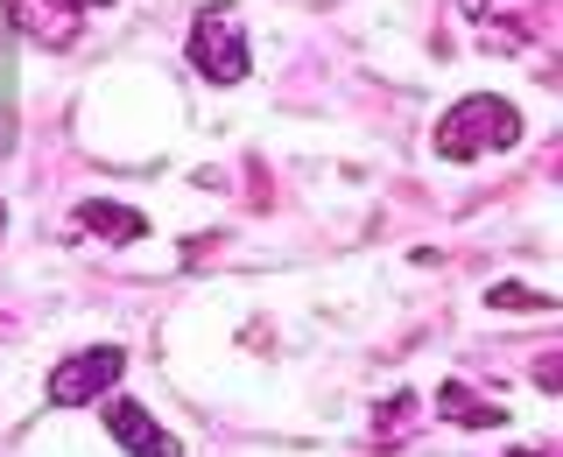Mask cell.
<instances>
[{
	"instance_id": "cell-3",
	"label": "cell",
	"mask_w": 563,
	"mask_h": 457,
	"mask_svg": "<svg viewBox=\"0 0 563 457\" xmlns=\"http://www.w3.org/2000/svg\"><path fill=\"white\" fill-rule=\"evenodd\" d=\"M120 374H128V352L120 345H85V352H70V359L49 366V401L57 409H92L99 394H113Z\"/></svg>"
},
{
	"instance_id": "cell-12",
	"label": "cell",
	"mask_w": 563,
	"mask_h": 457,
	"mask_svg": "<svg viewBox=\"0 0 563 457\" xmlns=\"http://www.w3.org/2000/svg\"><path fill=\"white\" fill-rule=\"evenodd\" d=\"M507 457H556V450H507Z\"/></svg>"
},
{
	"instance_id": "cell-13",
	"label": "cell",
	"mask_w": 563,
	"mask_h": 457,
	"mask_svg": "<svg viewBox=\"0 0 563 457\" xmlns=\"http://www.w3.org/2000/svg\"><path fill=\"white\" fill-rule=\"evenodd\" d=\"M0 233H8V204H0Z\"/></svg>"
},
{
	"instance_id": "cell-2",
	"label": "cell",
	"mask_w": 563,
	"mask_h": 457,
	"mask_svg": "<svg viewBox=\"0 0 563 457\" xmlns=\"http://www.w3.org/2000/svg\"><path fill=\"white\" fill-rule=\"evenodd\" d=\"M190 64H198V78L211 85H240L246 70V22H240V8H225V0H211V8H198V22H190Z\"/></svg>"
},
{
	"instance_id": "cell-7",
	"label": "cell",
	"mask_w": 563,
	"mask_h": 457,
	"mask_svg": "<svg viewBox=\"0 0 563 457\" xmlns=\"http://www.w3.org/2000/svg\"><path fill=\"white\" fill-rule=\"evenodd\" d=\"M78 233L113 239V246H134L141 233H148V219H141L134 204H106V198H92V204H78Z\"/></svg>"
},
{
	"instance_id": "cell-1",
	"label": "cell",
	"mask_w": 563,
	"mask_h": 457,
	"mask_svg": "<svg viewBox=\"0 0 563 457\" xmlns=\"http://www.w3.org/2000/svg\"><path fill=\"white\" fill-rule=\"evenodd\" d=\"M437 155L444 163H479V155L493 148H515L521 141V113L507 99H493V92H472V99H457L444 120H437Z\"/></svg>"
},
{
	"instance_id": "cell-10",
	"label": "cell",
	"mask_w": 563,
	"mask_h": 457,
	"mask_svg": "<svg viewBox=\"0 0 563 457\" xmlns=\"http://www.w3.org/2000/svg\"><path fill=\"white\" fill-rule=\"evenodd\" d=\"M416 409H409V394H395V401H380V430H409Z\"/></svg>"
},
{
	"instance_id": "cell-5",
	"label": "cell",
	"mask_w": 563,
	"mask_h": 457,
	"mask_svg": "<svg viewBox=\"0 0 563 457\" xmlns=\"http://www.w3.org/2000/svg\"><path fill=\"white\" fill-rule=\"evenodd\" d=\"M106 436H113L128 457H184V444H176V436L148 409H141L134 394H113V401H106Z\"/></svg>"
},
{
	"instance_id": "cell-8",
	"label": "cell",
	"mask_w": 563,
	"mask_h": 457,
	"mask_svg": "<svg viewBox=\"0 0 563 457\" xmlns=\"http://www.w3.org/2000/svg\"><path fill=\"white\" fill-rule=\"evenodd\" d=\"M437 415L457 422V430H500V422H507L500 401H479L465 380H444V387H437Z\"/></svg>"
},
{
	"instance_id": "cell-4",
	"label": "cell",
	"mask_w": 563,
	"mask_h": 457,
	"mask_svg": "<svg viewBox=\"0 0 563 457\" xmlns=\"http://www.w3.org/2000/svg\"><path fill=\"white\" fill-rule=\"evenodd\" d=\"M457 14L479 29L486 57H521L536 43V0H457Z\"/></svg>"
},
{
	"instance_id": "cell-9",
	"label": "cell",
	"mask_w": 563,
	"mask_h": 457,
	"mask_svg": "<svg viewBox=\"0 0 563 457\" xmlns=\"http://www.w3.org/2000/svg\"><path fill=\"white\" fill-rule=\"evenodd\" d=\"M486 303H493V310H556V296H542V289H515V281H493Z\"/></svg>"
},
{
	"instance_id": "cell-6",
	"label": "cell",
	"mask_w": 563,
	"mask_h": 457,
	"mask_svg": "<svg viewBox=\"0 0 563 457\" xmlns=\"http://www.w3.org/2000/svg\"><path fill=\"white\" fill-rule=\"evenodd\" d=\"M85 8H99V0H8V14H14V22H22L43 49H64L70 35H78Z\"/></svg>"
},
{
	"instance_id": "cell-11",
	"label": "cell",
	"mask_w": 563,
	"mask_h": 457,
	"mask_svg": "<svg viewBox=\"0 0 563 457\" xmlns=\"http://www.w3.org/2000/svg\"><path fill=\"white\" fill-rule=\"evenodd\" d=\"M536 387H550V394H556V387H563V366L556 359H536Z\"/></svg>"
}]
</instances>
